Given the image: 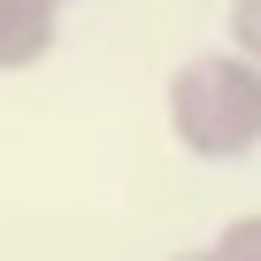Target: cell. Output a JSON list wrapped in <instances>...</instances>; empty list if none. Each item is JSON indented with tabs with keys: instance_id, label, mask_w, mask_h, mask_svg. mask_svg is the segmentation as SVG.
<instances>
[{
	"instance_id": "2",
	"label": "cell",
	"mask_w": 261,
	"mask_h": 261,
	"mask_svg": "<svg viewBox=\"0 0 261 261\" xmlns=\"http://www.w3.org/2000/svg\"><path fill=\"white\" fill-rule=\"evenodd\" d=\"M54 46V0H0V69H31Z\"/></svg>"
},
{
	"instance_id": "5",
	"label": "cell",
	"mask_w": 261,
	"mask_h": 261,
	"mask_svg": "<svg viewBox=\"0 0 261 261\" xmlns=\"http://www.w3.org/2000/svg\"><path fill=\"white\" fill-rule=\"evenodd\" d=\"M169 261H207V253H169Z\"/></svg>"
},
{
	"instance_id": "3",
	"label": "cell",
	"mask_w": 261,
	"mask_h": 261,
	"mask_svg": "<svg viewBox=\"0 0 261 261\" xmlns=\"http://www.w3.org/2000/svg\"><path fill=\"white\" fill-rule=\"evenodd\" d=\"M207 261H261V215H230L207 246Z\"/></svg>"
},
{
	"instance_id": "4",
	"label": "cell",
	"mask_w": 261,
	"mask_h": 261,
	"mask_svg": "<svg viewBox=\"0 0 261 261\" xmlns=\"http://www.w3.org/2000/svg\"><path fill=\"white\" fill-rule=\"evenodd\" d=\"M230 46L261 69V0H230Z\"/></svg>"
},
{
	"instance_id": "6",
	"label": "cell",
	"mask_w": 261,
	"mask_h": 261,
	"mask_svg": "<svg viewBox=\"0 0 261 261\" xmlns=\"http://www.w3.org/2000/svg\"><path fill=\"white\" fill-rule=\"evenodd\" d=\"M54 8H62V0H54Z\"/></svg>"
},
{
	"instance_id": "1",
	"label": "cell",
	"mask_w": 261,
	"mask_h": 261,
	"mask_svg": "<svg viewBox=\"0 0 261 261\" xmlns=\"http://www.w3.org/2000/svg\"><path fill=\"white\" fill-rule=\"evenodd\" d=\"M169 130L200 162H238L261 146V69L246 54H192L169 69Z\"/></svg>"
}]
</instances>
